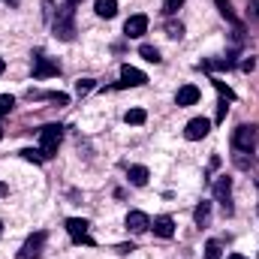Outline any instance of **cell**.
I'll list each match as a JSON object with an SVG mask.
<instances>
[{"label": "cell", "mask_w": 259, "mask_h": 259, "mask_svg": "<svg viewBox=\"0 0 259 259\" xmlns=\"http://www.w3.org/2000/svg\"><path fill=\"white\" fill-rule=\"evenodd\" d=\"M58 142H61V127L49 124V127L39 130V151H42V157H46V160L58 154Z\"/></svg>", "instance_id": "obj_2"}, {"label": "cell", "mask_w": 259, "mask_h": 259, "mask_svg": "<svg viewBox=\"0 0 259 259\" xmlns=\"http://www.w3.org/2000/svg\"><path fill=\"white\" fill-rule=\"evenodd\" d=\"M0 139H3V133H0Z\"/></svg>", "instance_id": "obj_36"}, {"label": "cell", "mask_w": 259, "mask_h": 259, "mask_svg": "<svg viewBox=\"0 0 259 259\" xmlns=\"http://www.w3.org/2000/svg\"><path fill=\"white\" fill-rule=\"evenodd\" d=\"M214 199L220 202V208H223L226 217L235 214V205H232V178H217V184H214Z\"/></svg>", "instance_id": "obj_3"}, {"label": "cell", "mask_w": 259, "mask_h": 259, "mask_svg": "<svg viewBox=\"0 0 259 259\" xmlns=\"http://www.w3.org/2000/svg\"><path fill=\"white\" fill-rule=\"evenodd\" d=\"M55 36L64 39V42H69L75 36V9H72V3L58 9V15H55Z\"/></svg>", "instance_id": "obj_1"}, {"label": "cell", "mask_w": 259, "mask_h": 259, "mask_svg": "<svg viewBox=\"0 0 259 259\" xmlns=\"http://www.w3.org/2000/svg\"><path fill=\"white\" fill-rule=\"evenodd\" d=\"M94 9H97L100 18H115L118 15V0H97Z\"/></svg>", "instance_id": "obj_15"}, {"label": "cell", "mask_w": 259, "mask_h": 259, "mask_svg": "<svg viewBox=\"0 0 259 259\" xmlns=\"http://www.w3.org/2000/svg\"><path fill=\"white\" fill-rule=\"evenodd\" d=\"M66 232H69L75 241L91 244V235H88V220H81V217H69V220H66Z\"/></svg>", "instance_id": "obj_8"}, {"label": "cell", "mask_w": 259, "mask_h": 259, "mask_svg": "<svg viewBox=\"0 0 259 259\" xmlns=\"http://www.w3.org/2000/svg\"><path fill=\"white\" fill-rule=\"evenodd\" d=\"M226 112H229L226 100H223V103H217V121H223V118H226Z\"/></svg>", "instance_id": "obj_30"}, {"label": "cell", "mask_w": 259, "mask_h": 259, "mask_svg": "<svg viewBox=\"0 0 259 259\" xmlns=\"http://www.w3.org/2000/svg\"><path fill=\"white\" fill-rule=\"evenodd\" d=\"M181 6H184V0H166V6H163V9H166V15H175Z\"/></svg>", "instance_id": "obj_27"}, {"label": "cell", "mask_w": 259, "mask_h": 259, "mask_svg": "<svg viewBox=\"0 0 259 259\" xmlns=\"http://www.w3.org/2000/svg\"><path fill=\"white\" fill-rule=\"evenodd\" d=\"M256 142H259V127H253V124H250V127H247V124L238 127L235 136H232V145H235L238 151H253Z\"/></svg>", "instance_id": "obj_4"}, {"label": "cell", "mask_w": 259, "mask_h": 259, "mask_svg": "<svg viewBox=\"0 0 259 259\" xmlns=\"http://www.w3.org/2000/svg\"><path fill=\"white\" fill-rule=\"evenodd\" d=\"M229 259H244V256H229Z\"/></svg>", "instance_id": "obj_35"}, {"label": "cell", "mask_w": 259, "mask_h": 259, "mask_svg": "<svg viewBox=\"0 0 259 259\" xmlns=\"http://www.w3.org/2000/svg\"><path fill=\"white\" fill-rule=\"evenodd\" d=\"M151 226V217L145 214V211H130L127 214V229L130 232H145Z\"/></svg>", "instance_id": "obj_11"}, {"label": "cell", "mask_w": 259, "mask_h": 259, "mask_svg": "<svg viewBox=\"0 0 259 259\" xmlns=\"http://www.w3.org/2000/svg\"><path fill=\"white\" fill-rule=\"evenodd\" d=\"M214 88H217V91H220V97H226V100H229V103H232V100H235V94H232V88H229V84H226V81H214Z\"/></svg>", "instance_id": "obj_24"}, {"label": "cell", "mask_w": 259, "mask_h": 259, "mask_svg": "<svg viewBox=\"0 0 259 259\" xmlns=\"http://www.w3.org/2000/svg\"><path fill=\"white\" fill-rule=\"evenodd\" d=\"M214 3H217V12H220V15H223V18H226L235 30H241V21H238V15H235L232 3H229V0H214Z\"/></svg>", "instance_id": "obj_14"}, {"label": "cell", "mask_w": 259, "mask_h": 259, "mask_svg": "<svg viewBox=\"0 0 259 259\" xmlns=\"http://www.w3.org/2000/svg\"><path fill=\"white\" fill-rule=\"evenodd\" d=\"M247 18L259 27V3H256V0H250V6H247Z\"/></svg>", "instance_id": "obj_26"}, {"label": "cell", "mask_w": 259, "mask_h": 259, "mask_svg": "<svg viewBox=\"0 0 259 259\" xmlns=\"http://www.w3.org/2000/svg\"><path fill=\"white\" fill-rule=\"evenodd\" d=\"M42 244H46V232H33V235L24 241V247H21L18 259H36L39 253H42Z\"/></svg>", "instance_id": "obj_6"}, {"label": "cell", "mask_w": 259, "mask_h": 259, "mask_svg": "<svg viewBox=\"0 0 259 259\" xmlns=\"http://www.w3.org/2000/svg\"><path fill=\"white\" fill-rule=\"evenodd\" d=\"M3 193H6V184H0V196H3Z\"/></svg>", "instance_id": "obj_33"}, {"label": "cell", "mask_w": 259, "mask_h": 259, "mask_svg": "<svg viewBox=\"0 0 259 259\" xmlns=\"http://www.w3.org/2000/svg\"><path fill=\"white\" fill-rule=\"evenodd\" d=\"M46 97H49L52 103H58V106H66V103H69V97H66V94H46Z\"/></svg>", "instance_id": "obj_29"}, {"label": "cell", "mask_w": 259, "mask_h": 259, "mask_svg": "<svg viewBox=\"0 0 259 259\" xmlns=\"http://www.w3.org/2000/svg\"><path fill=\"white\" fill-rule=\"evenodd\" d=\"M193 220H196V226H202V229L211 223V202H199V205H196Z\"/></svg>", "instance_id": "obj_16"}, {"label": "cell", "mask_w": 259, "mask_h": 259, "mask_svg": "<svg viewBox=\"0 0 259 259\" xmlns=\"http://www.w3.org/2000/svg\"><path fill=\"white\" fill-rule=\"evenodd\" d=\"M148 81V75L142 72V69H136V66L124 64L121 66V81H118V88H142Z\"/></svg>", "instance_id": "obj_5"}, {"label": "cell", "mask_w": 259, "mask_h": 259, "mask_svg": "<svg viewBox=\"0 0 259 259\" xmlns=\"http://www.w3.org/2000/svg\"><path fill=\"white\" fill-rule=\"evenodd\" d=\"M58 61H52V58H36L33 61V75L36 78H52V75H58Z\"/></svg>", "instance_id": "obj_9"}, {"label": "cell", "mask_w": 259, "mask_h": 259, "mask_svg": "<svg viewBox=\"0 0 259 259\" xmlns=\"http://www.w3.org/2000/svg\"><path fill=\"white\" fill-rule=\"evenodd\" d=\"M91 88H94V81H91V78H81V81H78V84H75V94H78V97H81V94H88V91H91Z\"/></svg>", "instance_id": "obj_28"}, {"label": "cell", "mask_w": 259, "mask_h": 259, "mask_svg": "<svg viewBox=\"0 0 259 259\" xmlns=\"http://www.w3.org/2000/svg\"><path fill=\"white\" fill-rule=\"evenodd\" d=\"M166 36L169 39H181L184 36V24L181 21H166Z\"/></svg>", "instance_id": "obj_19"}, {"label": "cell", "mask_w": 259, "mask_h": 259, "mask_svg": "<svg viewBox=\"0 0 259 259\" xmlns=\"http://www.w3.org/2000/svg\"><path fill=\"white\" fill-rule=\"evenodd\" d=\"M145 30H148V15H142V12L139 15H130L127 24H124V33L127 36H142Z\"/></svg>", "instance_id": "obj_10"}, {"label": "cell", "mask_w": 259, "mask_h": 259, "mask_svg": "<svg viewBox=\"0 0 259 259\" xmlns=\"http://www.w3.org/2000/svg\"><path fill=\"white\" fill-rule=\"evenodd\" d=\"M232 160H235L238 169H250V166H253V151H238V148H235V157H232Z\"/></svg>", "instance_id": "obj_18"}, {"label": "cell", "mask_w": 259, "mask_h": 259, "mask_svg": "<svg viewBox=\"0 0 259 259\" xmlns=\"http://www.w3.org/2000/svg\"><path fill=\"white\" fill-rule=\"evenodd\" d=\"M12 106H15V100H12L9 94H3V97H0V115H6V112H12Z\"/></svg>", "instance_id": "obj_25"}, {"label": "cell", "mask_w": 259, "mask_h": 259, "mask_svg": "<svg viewBox=\"0 0 259 259\" xmlns=\"http://www.w3.org/2000/svg\"><path fill=\"white\" fill-rule=\"evenodd\" d=\"M130 184L145 187V184H148V169H145V166H130Z\"/></svg>", "instance_id": "obj_17"}, {"label": "cell", "mask_w": 259, "mask_h": 259, "mask_svg": "<svg viewBox=\"0 0 259 259\" xmlns=\"http://www.w3.org/2000/svg\"><path fill=\"white\" fill-rule=\"evenodd\" d=\"M220 253H223V250H220L217 241H208V244H205V259H220Z\"/></svg>", "instance_id": "obj_23"}, {"label": "cell", "mask_w": 259, "mask_h": 259, "mask_svg": "<svg viewBox=\"0 0 259 259\" xmlns=\"http://www.w3.org/2000/svg\"><path fill=\"white\" fill-rule=\"evenodd\" d=\"M151 226H154V232H157L160 238H172V235H175V220L166 217V214H163V217H154Z\"/></svg>", "instance_id": "obj_12"}, {"label": "cell", "mask_w": 259, "mask_h": 259, "mask_svg": "<svg viewBox=\"0 0 259 259\" xmlns=\"http://www.w3.org/2000/svg\"><path fill=\"white\" fill-rule=\"evenodd\" d=\"M145 118H148V115H145V109H130L127 115H124V121H127V124H145Z\"/></svg>", "instance_id": "obj_21"}, {"label": "cell", "mask_w": 259, "mask_h": 259, "mask_svg": "<svg viewBox=\"0 0 259 259\" xmlns=\"http://www.w3.org/2000/svg\"><path fill=\"white\" fill-rule=\"evenodd\" d=\"M211 133V121L208 118H193L190 124H187V130H184V136L190 139V142H199V139H205Z\"/></svg>", "instance_id": "obj_7"}, {"label": "cell", "mask_w": 259, "mask_h": 259, "mask_svg": "<svg viewBox=\"0 0 259 259\" xmlns=\"http://www.w3.org/2000/svg\"><path fill=\"white\" fill-rule=\"evenodd\" d=\"M253 66H256V61H253V58H247V61H244V64H241V69H244V72H250V69H253Z\"/></svg>", "instance_id": "obj_31"}, {"label": "cell", "mask_w": 259, "mask_h": 259, "mask_svg": "<svg viewBox=\"0 0 259 259\" xmlns=\"http://www.w3.org/2000/svg\"><path fill=\"white\" fill-rule=\"evenodd\" d=\"M66 3H72V6H75V3H81V0H66Z\"/></svg>", "instance_id": "obj_34"}, {"label": "cell", "mask_w": 259, "mask_h": 259, "mask_svg": "<svg viewBox=\"0 0 259 259\" xmlns=\"http://www.w3.org/2000/svg\"><path fill=\"white\" fill-rule=\"evenodd\" d=\"M0 229H3V226H0Z\"/></svg>", "instance_id": "obj_37"}, {"label": "cell", "mask_w": 259, "mask_h": 259, "mask_svg": "<svg viewBox=\"0 0 259 259\" xmlns=\"http://www.w3.org/2000/svg\"><path fill=\"white\" fill-rule=\"evenodd\" d=\"M175 103H178V106H193V103H199V88H196V84H184V88H178Z\"/></svg>", "instance_id": "obj_13"}, {"label": "cell", "mask_w": 259, "mask_h": 259, "mask_svg": "<svg viewBox=\"0 0 259 259\" xmlns=\"http://www.w3.org/2000/svg\"><path fill=\"white\" fill-rule=\"evenodd\" d=\"M139 55H142L145 61H151V64H160V61H163V58H160V52H157L154 46H142V49H139Z\"/></svg>", "instance_id": "obj_20"}, {"label": "cell", "mask_w": 259, "mask_h": 259, "mask_svg": "<svg viewBox=\"0 0 259 259\" xmlns=\"http://www.w3.org/2000/svg\"><path fill=\"white\" fill-rule=\"evenodd\" d=\"M21 157H24V160H30V163H42V160H46L39 148H36V151H33V148H24V151H21Z\"/></svg>", "instance_id": "obj_22"}, {"label": "cell", "mask_w": 259, "mask_h": 259, "mask_svg": "<svg viewBox=\"0 0 259 259\" xmlns=\"http://www.w3.org/2000/svg\"><path fill=\"white\" fill-rule=\"evenodd\" d=\"M3 69H6V64H3V58H0V75H3Z\"/></svg>", "instance_id": "obj_32"}]
</instances>
